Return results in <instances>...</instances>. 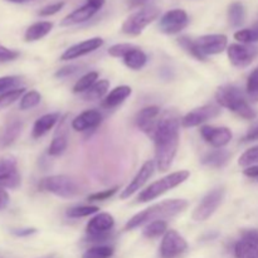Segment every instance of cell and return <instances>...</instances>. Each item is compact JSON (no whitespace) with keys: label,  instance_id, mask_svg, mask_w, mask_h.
<instances>
[{"label":"cell","instance_id":"6da1fadb","mask_svg":"<svg viewBox=\"0 0 258 258\" xmlns=\"http://www.w3.org/2000/svg\"><path fill=\"white\" fill-rule=\"evenodd\" d=\"M181 118L174 111H166L159 118L155 134H154V145H155V164L160 171L170 169L180 140Z\"/></svg>","mask_w":258,"mask_h":258},{"label":"cell","instance_id":"7a4b0ae2","mask_svg":"<svg viewBox=\"0 0 258 258\" xmlns=\"http://www.w3.org/2000/svg\"><path fill=\"white\" fill-rule=\"evenodd\" d=\"M188 202L185 199H168L160 203H156L149 208L144 209L140 213L135 214L130 221L126 223V231H131L138 227L148 224L154 221H164V219L173 218L178 214L183 213L188 208Z\"/></svg>","mask_w":258,"mask_h":258},{"label":"cell","instance_id":"3957f363","mask_svg":"<svg viewBox=\"0 0 258 258\" xmlns=\"http://www.w3.org/2000/svg\"><path fill=\"white\" fill-rule=\"evenodd\" d=\"M216 100L222 107L231 110L244 120H253L257 116L256 110L249 103L247 93L233 85L222 86L217 90Z\"/></svg>","mask_w":258,"mask_h":258},{"label":"cell","instance_id":"277c9868","mask_svg":"<svg viewBox=\"0 0 258 258\" xmlns=\"http://www.w3.org/2000/svg\"><path fill=\"white\" fill-rule=\"evenodd\" d=\"M189 176H190V173L188 170H180L169 174V175L151 183L148 188L140 191V194L136 198V202L138 203H148V202L154 201V199L159 198L163 194L168 193L171 189L183 184Z\"/></svg>","mask_w":258,"mask_h":258},{"label":"cell","instance_id":"5b68a950","mask_svg":"<svg viewBox=\"0 0 258 258\" xmlns=\"http://www.w3.org/2000/svg\"><path fill=\"white\" fill-rule=\"evenodd\" d=\"M160 15V9L155 5H145L138 12L131 14L127 19L123 22L121 30L125 34L136 37L143 33V30L148 27L149 24L156 20Z\"/></svg>","mask_w":258,"mask_h":258},{"label":"cell","instance_id":"8992f818","mask_svg":"<svg viewBox=\"0 0 258 258\" xmlns=\"http://www.w3.org/2000/svg\"><path fill=\"white\" fill-rule=\"evenodd\" d=\"M38 188L43 191L59 197V198L70 199L80 193V186L67 175H50L42 179Z\"/></svg>","mask_w":258,"mask_h":258},{"label":"cell","instance_id":"52a82bcc","mask_svg":"<svg viewBox=\"0 0 258 258\" xmlns=\"http://www.w3.org/2000/svg\"><path fill=\"white\" fill-rule=\"evenodd\" d=\"M224 196H226V190L223 186L214 188L213 190L207 193L201 203L196 207L193 214H191V218L196 222H204L211 218L223 203Z\"/></svg>","mask_w":258,"mask_h":258},{"label":"cell","instance_id":"ba28073f","mask_svg":"<svg viewBox=\"0 0 258 258\" xmlns=\"http://www.w3.org/2000/svg\"><path fill=\"white\" fill-rule=\"evenodd\" d=\"M115 226V218L110 213H98L86 226L88 242H105Z\"/></svg>","mask_w":258,"mask_h":258},{"label":"cell","instance_id":"9c48e42d","mask_svg":"<svg viewBox=\"0 0 258 258\" xmlns=\"http://www.w3.org/2000/svg\"><path fill=\"white\" fill-rule=\"evenodd\" d=\"M22 185L18 160L12 155L0 158V188L18 189Z\"/></svg>","mask_w":258,"mask_h":258},{"label":"cell","instance_id":"30bf717a","mask_svg":"<svg viewBox=\"0 0 258 258\" xmlns=\"http://www.w3.org/2000/svg\"><path fill=\"white\" fill-rule=\"evenodd\" d=\"M188 249V242L174 229H168L160 244L161 258H176Z\"/></svg>","mask_w":258,"mask_h":258},{"label":"cell","instance_id":"8fae6325","mask_svg":"<svg viewBox=\"0 0 258 258\" xmlns=\"http://www.w3.org/2000/svg\"><path fill=\"white\" fill-rule=\"evenodd\" d=\"M193 40L197 50L206 58L224 52L228 45V38L224 34H207Z\"/></svg>","mask_w":258,"mask_h":258},{"label":"cell","instance_id":"7c38bea8","mask_svg":"<svg viewBox=\"0 0 258 258\" xmlns=\"http://www.w3.org/2000/svg\"><path fill=\"white\" fill-rule=\"evenodd\" d=\"M189 24L188 13L183 9H173L166 12L159 22V28L165 34H178Z\"/></svg>","mask_w":258,"mask_h":258},{"label":"cell","instance_id":"4fadbf2b","mask_svg":"<svg viewBox=\"0 0 258 258\" xmlns=\"http://www.w3.org/2000/svg\"><path fill=\"white\" fill-rule=\"evenodd\" d=\"M228 58L234 67L244 68L251 64L258 57V47L252 44L234 43L227 48Z\"/></svg>","mask_w":258,"mask_h":258},{"label":"cell","instance_id":"5bb4252c","mask_svg":"<svg viewBox=\"0 0 258 258\" xmlns=\"http://www.w3.org/2000/svg\"><path fill=\"white\" fill-rule=\"evenodd\" d=\"M233 253L236 258H258V229H243Z\"/></svg>","mask_w":258,"mask_h":258},{"label":"cell","instance_id":"9a60e30c","mask_svg":"<svg viewBox=\"0 0 258 258\" xmlns=\"http://www.w3.org/2000/svg\"><path fill=\"white\" fill-rule=\"evenodd\" d=\"M221 115V107L213 103L209 105H204L202 107L194 108L193 111L186 113L183 118H181V126L185 128L196 127V126L202 125V123L207 122L208 120L217 117Z\"/></svg>","mask_w":258,"mask_h":258},{"label":"cell","instance_id":"2e32d148","mask_svg":"<svg viewBox=\"0 0 258 258\" xmlns=\"http://www.w3.org/2000/svg\"><path fill=\"white\" fill-rule=\"evenodd\" d=\"M201 135L206 143L216 149H222L228 145L233 138L232 131L226 126H202Z\"/></svg>","mask_w":258,"mask_h":258},{"label":"cell","instance_id":"e0dca14e","mask_svg":"<svg viewBox=\"0 0 258 258\" xmlns=\"http://www.w3.org/2000/svg\"><path fill=\"white\" fill-rule=\"evenodd\" d=\"M155 160H148L146 163L143 164V166L140 168V170L138 171L135 176H134L133 180L130 181L127 186L121 191L120 198L121 199H127L130 198L133 194H135L136 191L140 190L144 185L146 184V181L153 176L154 171H155Z\"/></svg>","mask_w":258,"mask_h":258},{"label":"cell","instance_id":"ac0fdd59","mask_svg":"<svg viewBox=\"0 0 258 258\" xmlns=\"http://www.w3.org/2000/svg\"><path fill=\"white\" fill-rule=\"evenodd\" d=\"M160 118V108L158 106H148L140 110L136 116V125L144 134L153 139Z\"/></svg>","mask_w":258,"mask_h":258},{"label":"cell","instance_id":"d6986e66","mask_svg":"<svg viewBox=\"0 0 258 258\" xmlns=\"http://www.w3.org/2000/svg\"><path fill=\"white\" fill-rule=\"evenodd\" d=\"M102 45L103 39L100 37H95L91 38V39L83 40V42L77 43V44L72 45V47H70L68 49H66L64 52H63V54L60 55V59L70 60L83 57V55L95 52L96 49H98V48L102 47Z\"/></svg>","mask_w":258,"mask_h":258},{"label":"cell","instance_id":"ffe728a7","mask_svg":"<svg viewBox=\"0 0 258 258\" xmlns=\"http://www.w3.org/2000/svg\"><path fill=\"white\" fill-rule=\"evenodd\" d=\"M102 113L98 110H86L72 121V128L76 131H88L98 127L102 122Z\"/></svg>","mask_w":258,"mask_h":258},{"label":"cell","instance_id":"44dd1931","mask_svg":"<svg viewBox=\"0 0 258 258\" xmlns=\"http://www.w3.org/2000/svg\"><path fill=\"white\" fill-rule=\"evenodd\" d=\"M23 131V122L19 118H10L0 128V149L12 146Z\"/></svg>","mask_w":258,"mask_h":258},{"label":"cell","instance_id":"7402d4cb","mask_svg":"<svg viewBox=\"0 0 258 258\" xmlns=\"http://www.w3.org/2000/svg\"><path fill=\"white\" fill-rule=\"evenodd\" d=\"M98 10L100 9H97V8L93 7L92 4L86 2L85 5L77 8V9L73 10L71 14H68L66 18H63L62 22H60V25H62V27H70V25L85 23L87 22V20H90Z\"/></svg>","mask_w":258,"mask_h":258},{"label":"cell","instance_id":"603a6c76","mask_svg":"<svg viewBox=\"0 0 258 258\" xmlns=\"http://www.w3.org/2000/svg\"><path fill=\"white\" fill-rule=\"evenodd\" d=\"M58 120H59V113L58 112L47 113V115H43L42 117L35 120L32 128L33 139H39L42 136H44L47 133H49V130H52L54 127Z\"/></svg>","mask_w":258,"mask_h":258},{"label":"cell","instance_id":"cb8c5ba5","mask_svg":"<svg viewBox=\"0 0 258 258\" xmlns=\"http://www.w3.org/2000/svg\"><path fill=\"white\" fill-rule=\"evenodd\" d=\"M231 159V153L226 149H216L213 151H209L202 159V164L211 168L221 169L228 164Z\"/></svg>","mask_w":258,"mask_h":258},{"label":"cell","instance_id":"d4e9b609","mask_svg":"<svg viewBox=\"0 0 258 258\" xmlns=\"http://www.w3.org/2000/svg\"><path fill=\"white\" fill-rule=\"evenodd\" d=\"M133 93V90L128 86H118L113 88L102 101V106L106 108H115L120 106L128 96Z\"/></svg>","mask_w":258,"mask_h":258},{"label":"cell","instance_id":"484cf974","mask_svg":"<svg viewBox=\"0 0 258 258\" xmlns=\"http://www.w3.org/2000/svg\"><path fill=\"white\" fill-rule=\"evenodd\" d=\"M53 29L52 22H37L28 27V29L24 33V40L25 42H35L45 35L49 34L50 30Z\"/></svg>","mask_w":258,"mask_h":258},{"label":"cell","instance_id":"4316f807","mask_svg":"<svg viewBox=\"0 0 258 258\" xmlns=\"http://www.w3.org/2000/svg\"><path fill=\"white\" fill-rule=\"evenodd\" d=\"M148 62V55L145 54L144 50H141L139 47H135L131 49L127 54L123 57V63L127 68L133 71H139L145 67Z\"/></svg>","mask_w":258,"mask_h":258},{"label":"cell","instance_id":"83f0119b","mask_svg":"<svg viewBox=\"0 0 258 258\" xmlns=\"http://www.w3.org/2000/svg\"><path fill=\"white\" fill-rule=\"evenodd\" d=\"M57 135L53 138L52 143H50L49 148H48V155L50 156H59L62 155L66 151L68 146V134L67 131H64V128L62 126H59L58 128Z\"/></svg>","mask_w":258,"mask_h":258},{"label":"cell","instance_id":"f1b7e54d","mask_svg":"<svg viewBox=\"0 0 258 258\" xmlns=\"http://www.w3.org/2000/svg\"><path fill=\"white\" fill-rule=\"evenodd\" d=\"M108 88H110V81L108 80L97 81L92 87H90L85 93H82L83 100L86 101L100 100V98H102L103 96L107 93Z\"/></svg>","mask_w":258,"mask_h":258},{"label":"cell","instance_id":"f546056e","mask_svg":"<svg viewBox=\"0 0 258 258\" xmlns=\"http://www.w3.org/2000/svg\"><path fill=\"white\" fill-rule=\"evenodd\" d=\"M246 19V9L243 4L238 2L232 3L228 7V22L232 27L239 28Z\"/></svg>","mask_w":258,"mask_h":258},{"label":"cell","instance_id":"4dcf8cb0","mask_svg":"<svg viewBox=\"0 0 258 258\" xmlns=\"http://www.w3.org/2000/svg\"><path fill=\"white\" fill-rule=\"evenodd\" d=\"M166 231H168L166 221H154L146 224L143 231V234L146 238H158V237L164 236Z\"/></svg>","mask_w":258,"mask_h":258},{"label":"cell","instance_id":"1f68e13d","mask_svg":"<svg viewBox=\"0 0 258 258\" xmlns=\"http://www.w3.org/2000/svg\"><path fill=\"white\" fill-rule=\"evenodd\" d=\"M98 73L92 71V72H88L86 75H83L77 82L73 86V92L75 93H85L86 91L90 87H92L96 82H97Z\"/></svg>","mask_w":258,"mask_h":258},{"label":"cell","instance_id":"d6a6232c","mask_svg":"<svg viewBox=\"0 0 258 258\" xmlns=\"http://www.w3.org/2000/svg\"><path fill=\"white\" fill-rule=\"evenodd\" d=\"M234 39L241 42L242 44H252L258 42V23L254 27L241 29L234 33Z\"/></svg>","mask_w":258,"mask_h":258},{"label":"cell","instance_id":"836d02e7","mask_svg":"<svg viewBox=\"0 0 258 258\" xmlns=\"http://www.w3.org/2000/svg\"><path fill=\"white\" fill-rule=\"evenodd\" d=\"M40 101H42V95L38 91H28L20 98L19 108L23 111L30 110V108L39 105Z\"/></svg>","mask_w":258,"mask_h":258},{"label":"cell","instance_id":"e575fe53","mask_svg":"<svg viewBox=\"0 0 258 258\" xmlns=\"http://www.w3.org/2000/svg\"><path fill=\"white\" fill-rule=\"evenodd\" d=\"M113 247L105 246V244H98V246L91 247L85 253L82 258H111L113 256Z\"/></svg>","mask_w":258,"mask_h":258},{"label":"cell","instance_id":"d590c367","mask_svg":"<svg viewBox=\"0 0 258 258\" xmlns=\"http://www.w3.org/2000/svg\"><path fill=\"white\" fill-rule=\"evenodd\" d=\"M23 78L19 76H4L0 77V95L22 87Z\"/></svg>","mask_w":258,"mask_h":258},{"label":"cell","instance_id":"8d00e7d4","mask_svg":"<svg viewBox=\"0 0 258 258\" xmlns=\"http://www.w3.org/2000/svg\"><path fill=\"white\" fill-rule=\"evenodd\" d=\"M24 93H25V88L20 87V88H17V90L9 91V92L0 95V110H4V108L9 107V106L13 105L15 101L20 100Z\"/></svg>","mask_w":258,"mask_h":258},{"label":"cell","instance_id":"74e56055","mask_svg":"<svg viewBox=\"0 0 258 258\" xmlns=\"http://www.w3.org/2000/svg\"><path fill=\"white\" fill-rule=\"evenodd\" d=\"M98 211H100V208L96 206H78L68 209L67 217H70V218H83V217L98 213Z\"/></svg>","mask_w":258,"mask_h":258},{"label":"cell","instance_id":"f35d334b","mask_svg":"<svg viewBox=\"0 0 258 258\" xmlns=\"http://www.w3.org/2000/svg\"><path fill=\"white\" fill-rule=\"evenodd\" d=\"M246 93L248 100L253 101V102H258V67L248 76Z\"/></svg>","mask_w":258,"mask_h":258},{"label":"cell","instance_id":"ab89813d","mask_svg":"<svg viewBox=\"0 0 258 258\" xmlns=\"http://www.w3.org/2000/svg\"><path fill=\"white\" fill-rule=\"evenodd\" d=\"M178 43H179V45H180V47L183 48L186 53H188V54H190L191 57H194L196 59L207 60V58L203 57V55H202L201 53L197 50L193 39H190V38H188V37H180L178 39Z\"/></svg>","mask_w":258,"mask_h":258},{"label":"cell","instance_id":"60d3db41","mask_svg":"<svg viewBox=\"0 0 258 258\" xmlns=\"http://www.w3.org/2000/svg\"><path fill=\"white\" fill-rule=\"evenodd\" d=\"M257 163H258V145L244 151L238 160L239 165L244 166V168H248V166L254 165V164Z\"/></svg>","mask_w":258,"mask_h":258},{"label":"cell","instance_id":"b9f144b4","mask_svg":"<svg viewBox=\"0 0 258 258\" xmlns=\"http://www.w3.org/2000/svg\"><path fill=\"white\" fill-rule=\"evenodd\" d=\"M136 45L130 44V43H120V44H115L110 47L108 49V54L116 58H123L131 49H134Z\"/></svg>","mask_w":258,"mask_h":258},{"label":"cell","instance_id":"7bdbcfd3","mask_svg":"<svg viewBox=\"0 0 258 258\" xmlns=\"http://www.w3.org/2000/svg\"><path fill=\"white\" fill-rule=\"evenodd\" d=\"M118 190V186H113V188L106 189V190L97 191V193H93L88 196V201L90 202H103L106 199L111 198V197L115 196Z\"/></svg>","mask_w":258,"mask_h":258},{"label":"cell","instance_id":"ee69618b","mask_svg":"<svg viewBox=\"0 0 258 258\" xmlns=\"http://www.w3.org/2000/svg\"><path fill=\"white\" fill-rule=\"evenodd\" d=\"M20 55V53L15 49H10V48L5 47V45L0 44V63L13 62L17 59Z\"/></svg>","mask_w":258,"mask_h":258},{"label":"cell","instance_id":"f6af8a7d","mask_svg":"<svg viewBox=\"0 0 258 258\" xmlns=\"http://www.w3.org/2000/svg\"><path fill=\"white\" fill-rule=\"evenodd\" d=\"M85 67L83 64H71V66H66V67H62L60 70H58L55 72V77L57 78H67L70 76H73L75 73L80 72L82 68Z\"/></svg>","mask_w":258,"mask_h":258},{"label":"cell","instance_id":"bcb514c9","mask_svg":"<svg viewBox=\"0 0 258 258\" xmlns=\"http://www.w3.org/2000/svg\"><path fill=\"white\" fill-rule=\"evenodd\" d=\"M63 7H64V3H63V2L53 3V4L45 5L44 8H42V9L39 10V13H38V14H39L40 17H50V15L57 14L59 10H62Z\"/></svg>","mask_w":258,"mask_h":258},{"label":"cell","instance_id":"7dc6e473","mask_svg":"<svg viewBox=\"0 0 258 258\" xmlns=\"http://www.w3.org/2000/svg\"><path fill=\"white\" fill-rule=\"evenodd\" d=\"M37 232L35 228H17L13 229L12 233L17 237H29L32 234H34Z\"/></svg>","mask_w":258,"mask_h":258},{"label":"cell","instance_id":"c3c4849f","mask_svg":"<svg viewBox=\"0 0 258 258\" xmlns=\"http://www.w3.org/2000/svg\"><path fill=\"white\" fill-rule=\"evenodd\" d=\"M10 202V197L5 189L0 188V211L5 209Z\"/></svg>","mask_w":258,"mask_h":258},{"label":"cell","instance_id":"681fc988","mask_svg":"<svg viewBox=\"0 0 258 258\" xmlns=\"http://www.w3.org/2000/svg\"><path fill=\"white\" fill-rule=\"evenodd\" d=\"M256 140H258V125L254 126V127H252L243 138V141H246V143H249V141H256Z\"/></svg>","mask_w":258,"mask_h":258},{"label":"cell","instance_id":"f907efd6","mask_svg":"<svg viewBox=\"0 0 258 258\" xmlns=\"http://www.w3.org/2000/svg\"><path fill=\"white\" fill-rule=\"evenodd\" d=\"M243 174L248 178H258V165L248 166L243 170Z\"/></svg>","mask_w":258,"mask_h":258},{"label":"cell","instance_id":"816d5d0a","mask_svg":"<svg viewBox=\"0 0 258 258\" xmlns=\"http://www.w3.org/2000/svg\"><path fill=\"white\" fill-rule=\"evenodd\" d=\"M149 2H150V0H126V3H127V5L130 8L141 7V5H144V7H145Z\"/></svg>","mask_w":258,"mask_h":258},{"label":"cell","instance_id":"f5cc1de1","mask_svg":"<svg viewBox=\"0 0 258 258\" xmlns=\"http://www.w3.org/2000/svg\"><path fill=\"white\" fill-rule=\"evenodd\" d=\"M9 2H12V3H24L25 0H9Z\"/></svg>","mask_w":258,"mask_h":258}]
</instances>
